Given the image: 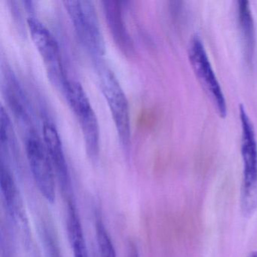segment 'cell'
Masks as SVG:
<instances>
[{
    "mask_svg": "<svg viewBox=\"0 0 257 257\" xmlns=\"http://www.w3.org/2000/svg\"><path fill=\"white\" fill-rule=\"evenodd\" d=\"M64 4L81 44L94 61L100 62L104 56L106 46L94 3L67 0Z\"/></svg>",
    "mask_w": 257,
    "mask_h": 257,
    "instance_id": "cell-1",
    "label": "cell"
},
{
    "mask_svg": "<svg viewBox=\"0 0 257 257\" xmlns=\"http://www.w3.org/2000/svg\"><path fill=\"white\" fill-rule=\"evenodd\" d=\"M62 89L80 124L88 156L96 161L100 153V127L89 98L78 81L67 79Z\"/></svg>",
    "mask_w": 257,
    "mask_h": 257,
    "instance_id": "cell-2",
    "label": "cell"
},
{
    "mask_svg": "<svg viewBox=\"0 0 257 257\" xmlns=\"http://www.w3.org/2000/svg\"><path fill=\"white\" fill-rule=\"evenodd\" d=\"M27 157L37 189L46 201L54 203L56 199V176L49 152L34 131H29L25 139Z\"/></svg>",
    "mask_w": 257,
    "mask_h": 257,
    "instance_id": "cell-3",
    "label": "cell"
},
{
    "mask_svg": "<svg viewBox=\"0 0 257 257\" xmlns=\"http://www.w3.org/2000/svg\"><path fill=\"white\" fill-rule=\"evenodd\" d=\"M102 92L107 102L115 122L120 142L127 150L131 144L130 106L124 90L113 72L102 68L100 73Z\"/></svg>",
    "mask_w": 257,
    "mask_h": 257,
    "instance_id": "cell-4",
    "label": "cell"
},
{
    "mask_svg": "<svg viewBox=\"0 0 257 257\" xmlns=\"http://www.w3.org/2000/svg\"><path fill=\"white\" fill-rule=\"evenodd\" d=\"M0 186L6 214L14 225L16 231H19L25 246L30 247L31 228L25 202L10 165L3 161L0 164Z\"/></svg>",
    "mask_w": 257,
    "mask_h": 257,
    "instance_id": "cell-5",
    "label": "cell"
},
{
    "mask_svg": "<svg viewBox=\"0 0 257 257\" xmlns=\"http://www.w3.org/2000/svg\"><path fill=\"white\" fill-rule=\"evenodd\" d=\"M189 58L195 76L210 97L217 113L222 118L227 115V105L223 92L212 68L204 45L198 36L191 39Z\"/></svg>",
    "mask_w": 257,
    "mask_h": 257,
    "instance_id": "cell-6",
    "label": "cell"
},
{
    "mask_svg": "<svg viewBox=\"0 0 257 257\" xmlns=\"http://www.w3.org/2000/svg\"><path fill=\"white\" fill-rule=\"evenodd\" d=\"M28 25L33 42L46 64L49 78L55 85L63 88L67 79L61 61L59 45L55 36L36 18H29Z\"/></svg>",
    "mask_w": 257,
    "mask_h": 257,
    "instance_id": "cell-7",
    "label": "cell"
},
{
    "mask_svg": "<svg viewBox=\"0 0 257 257\" xmlns=\"http://www.w3.org/2000/svg\"><path fill=\"white\" fill-rule=\"evenodd\" d=\"M43 141L49 152L57 182L63 193L69 196L72 190L71 177L61 137L55 124L49 120L43 122Z\"/></svg>",
    "mask_w": 257,
    "mask_h": 257,
    "instance_id": "cell-8",
    "label": "cell"
},
{
    "mask_svg": "<svg viewBox=\"0 0 257 257\" xmlns=\"http://www.w3.org/2000/svg\"><path fill=\"white\" fill-rule=\"evenodd\" d=\"M121 4L116 0L102 2L106 24L114 42L124 55H133L135 52V45L126 26Z\"/></svg>",
    "mask_w": 257,
    "mask_h": 257,
    "instance_id": "cell-9",
    "label": "cell"
},
{
    "mask_svg": "<svg viewBox=\"0 0 257 257\" xmlns=\"http://www.w3.org/2000/svg\"><path fill=\"white\" fill-rule=\"evenodd\" d=\"M7 101L17 119L25 125L32 121V109L25 91L11 70H7L4 82Z\"/></svg>",
    "mask_w": 257,
    "mask_h": 257,
    "instance_id": "cell-10",
    "label": "cell"
},
{
    "mask_svg": "<svg viewBox=\"0 0 257 257\" xmlns=\"http://www.w3.org/2000/svg\"><path fill=\"white\" fill-rule=\"evenodd\" d=\"M237 20L245 61L248 66H252L255 48V26L249 4L246 0L237 2Z\"/></svg>",
    "mask_w": 257,
    "mask_h": 257,
    "instance_id": "cell-11",
    "label": "cell"
},
{
    "mask_svg": "<svg viewBox=\"0 0 257 257\" xmlns=\"http://www.w3.org/2000/svg\"><path fill=\"white\" fill-rule=\"evenodd\" d=\"M67 225L73 257H89L83 228L72 200L67 201Z\"/></svg>",
    "mask_w": 257,
    "mask_h": 257,
    "instance_id": "cell-12",
    "label": "cell"
},
{
    "mask_svg": "<svg viewBox=\"0 0 257 257\" xmlns=\"http://www.w3.org/2000/svg\"><path fill=\"white\" fill-rule=\"evenodd\" d=\"M0 145L1 161L9 164L11 159H17V141L14 127L10 115L3 104L0 107Z\"/></svg>",
    "mask_w": 257,
    "mask_h": 257,
    "instance_id": "cell-13",
    "label": "cell"
},
{
    "mask_svg": "<svg viewBox=\"0 0 257 257\" xmlns=\"http://www.w3.org/2000/svg\"><path fill=\"white\" fill-rule=\"evenodd\" d=\"M40 238L43 243L45 257H63L53 228L46 222L39 225Z\"/></svg>",
    "mask_w": 257,
    "mask_h": 257,
    "instance_id": "cell-14",
    "label": "cell"
},
{
    "mask_svg": "<svg viewBox=\"0 0 257 257\" xmlns=\"http://www.w3.org/2000/svg\"><path fill=\"white\" fill-rule=\"evenodd\" d=\"M1 226V254L2 257H16V229L8 216Z\"/></svg>",
    "mask_w": 257,
    "mask_h": 257,
    "instance_id": "cell-15",
    "label": "cell"
},
{
    "mask_svg": "<svg viewBox=\"0 0 257 257\" xmlns=\"http://www.w3.org/2000/svg\"><path fill=\"white\" fill-rule=\"evenodd\" d=\"M96 232L100 257H116L113 243L100 218L96 219Z\"/></svg>",
    "mask_w": 257,
    "mask_h": 257,
    "instance_id": "cell-16",
    "label": "cell"
},
{
    "mask_svg": "<svg viewBox=\"0 0 257 257\" xmlns=\"http://www.w3.org/2000/svg\"><path fill=\"white\" fill-rule=\"evenodd\" d=\"M128 257H140L138 248L133 243H131L129 247Z\"/></svg>",
    "mask_w": 257,
    "mask_h": 257,
    "instance_id": "cell-17",
    "label": "cell"
},
{
    "mask_svg": "<svg viewBox=\"0 0 257 257\" xmlns=\"http://www.w3.org/2000/svg\"><path fill=\"white\" fill-rule=\"evenodd\" d=\"M247 257H257V251H252L247 255Z\"/></svg>",
    "mask_w": 257,
    "mask_h": 257,
    "instance_id": "cell-18",
    "label": "cell"
}]
</instances>
